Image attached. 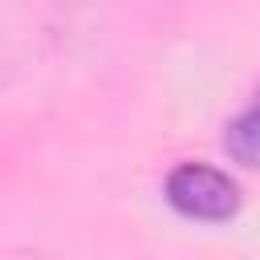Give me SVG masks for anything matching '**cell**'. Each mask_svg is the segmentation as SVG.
I'll return each mask as SVG.
<instances>
[{"instance_id":"1","label":"cell","mask_w":260,"mask_h":260,"mask_svg":"<svg viewBox=\"0 0 260 260\" xmlns=\"http://www.w3.org/2000/svg\"><path fill=\"white\" fill-rule=\"evenodd\" d=\"M167 203L187 215V219H203V223H223L236 215L240 207V187L203 162H179L167 175Z\"/></svg>"},{"instance_id":"2","label":"cell","mask_w":260,"mask_h":260,"mask_svg":"<svg viewBox=\"0 0 260 260\" xmlns=\"http://www.w3.org/2000/svg\"><path fill=\"white\" fill-rule=\"evenodd\" d=\"M223 146H228V154H232L236 162L260 167V89H256V98L232 118V126H228V134H223Z\"/></svg>"}]
</instances>
